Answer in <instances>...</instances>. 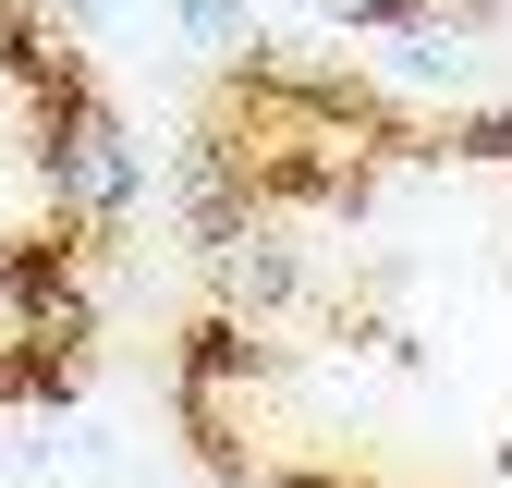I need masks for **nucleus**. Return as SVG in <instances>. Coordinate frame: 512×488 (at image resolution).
<instances>
[{
	"mask_svg": "<svg viewBox=\"0 0 512 488\" xmlns=\"http://www.w3.org/2000/svg\"><path fill=\"white\" fill-rule=\"evenodd\" d=\"M49 183H61V208H74V220H122V208H135V147H122V122L61 110V135H49Z\"/></svg>",
	"mask_w": 512,
	"mask_h": 488,
	"instance_id": "1",
	"label": "nucleus"
},
{
	"mask_svg": "<svg viewBox=\"0 0 512 488\" xmlns=\"http://www.w3.org/2000/svg\"><path fill=\"white\" fill-rule=\"evenodd\" d=\"M13 305H25V342H86V293H74V269H61L49 244L13 257Z\"/></svg>",
	"mask_w": 512,
	"mask_h": 488,
	"instance_id": "2",
	"label": "nucleus"
},
{
	"mask_svg": "<svg viewBox=\"0 0 512 488\" xmlns=\"http://www.w3.org/2000/svg\"><path fill=\"white\" fill-rule=\"evenodd\" d=\"M293 244H269V232H244V244H220V293L232 305H293Z\"/></svg>",
	"mask_w": 512,
	"mask_h": 488,
	"instance_id": "3",
	"label": "nucleus"
},
{
	"mask_svg": "<svg viewBox=\"0 0 512 488\" xmlns=\"http://www.w3.org/2000/svg\"><path fill=\"white\" fill-rule=\"evenodd\" d=\"M183 379H196V391H220V379H269V354L244 342V318H208L196 354H183Z\"/></svg>",
	"mask_w": 512,
	"mask_h": 488,
	"instance_id": "4",
	"label": "nucleus"
},
{
	"mask_svg": "<svg viewBox=\"0 0 512 488\" xmlns=\"http://www.w3.org/2000/svg\"><path fill=\"white\" fill-rule=\"evenodd\" d=\"M183 25H196V37H208V49H244V37H256V25H244V13H232V0H183Z\"/></svg>",
	"mask_w": 512,
	"mask_h": 488,
	"instance_id": "5",
	"label": "nucleus"
},
{
	"mask_svg": "<svg viewBox=\"0 0 512 488\" xmlns=\"http://www.w3.org/2000/svg\"><path fill=\"white\" fill-rule=\"evenodd\" d=\"M330 13H354V25H415L427 0H330Z\"/></svg>",
	"mask_w": 512,
	"mask_h": 488,
	"instance_id": "6",
	"label": "nucleus"
},
{
	"mask_svg": "<svg viewBox=\"0 0 512 488\" xmlns=\"http://www.w3.org/2000/svg\"><path fill=\"white\" fill-rule=\"evenodd\" d=\"M452 147H464V159H512V122H464Z\"/></svg>",
	"mask_w": 512,
	"mask_h": 488,
	"instance_id": "7",
	"label": "nucleus"
},
{
	"mask_svg": "<svg viewBox=\"0 0 512 488\" xmlns=\"http://www.w3.org/2000/svg\"><path fill=\"white\" fill-rule=\"evenodd\" d=\"M293 488H330V476H293Z\"/></svg>",
	"mask_w": 512,
	"mask_h": 488,
	"instance_id": "8",
	"label": "nucleus"
}]
</instances>
